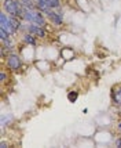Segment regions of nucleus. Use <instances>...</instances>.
Here are the masks:
<instances>
[{
  "label": "nucleus",
  "instance_id": "obj_9",
  "mask_svg": "<svg viewBox=\"0 0 121 148\" xmlns=\"http://www.w3.org/2000/svg\"><path fill=\"white\" fill-rule=\"evenodd\" d=\"M36 8L44 14L45 11H48L51 7L48 4V0H36Z\"/></svg>",
  "mask_w": 121,
  "mask_h": 148
},
{
  "label": "nucleus",
  "instance_id": "obj_11",
  "mask_svg": "<svg viewBox=\"0 0 121 148\" xmlns=\"http://www.w3.org/2000/svg\"><path fill=\"white\" fill-rule=\"evenodd\" d=\"M78 98V91H74L72 90L68 93V100H69L70 103H76V100Z\"/></svg>",
  "mask_w": 121,
  "mask_h": 148
},
{
  "label": "nucleus",
  "instance_id": "obj_3",
  "mask_svg": "<svg viewBox=\"0 0 121 148\" xmlns=\"http://www.w3.org/2000/svg\"><path fill=\"white\" fill-rule=\"evenodd\" d=\"M6 66L8 68V71L18 72L22 66V58L17 53H8L6 57Z\"/></svg>",
  "mask_w": 121,
  "mask_h": 148
},
{
  "label": "nucleus",
  "instance_id": "obj_2",
  "mask_svg": "<svg viewBox=\"0 0 121 148\" xmlns=\"http://www.w3.org/2000/svg\"><path fill=\"white\" fill-rule=\"evenodd\" d=\"M3 11H6L8 15H17L21 19L24 18V7L21 6L18 0H4Z\"/></svg>",
  "mask_w": 121,
  "mask_h": 148
},
{
  "label": "nucleus",
  "instance_id": "obj_10",
  "mask_svg": "<svg viewBox=\"0 0 121 148\" xmlns=\"http://www.w3.org/2000/svg\"><path fill=\"white\" fill-rule=\"evenodd\" d=\"M24 8H36V0H18Z\"/></svg>",
  "mask_w": 121,
  "mask_h": 148
},
{
  "label": "nucleus",
  "instance_id": "obj_15",
  "mask_svg": "<svg viewBox=\"0 0 121 148\" xmlns=\"http://www.w3.org/2000/svg\"><path fill=\"white\" fill-rule=\"evenodd\" d=\"M114 147H121V134L116 137V140H114Z\"/></svg>",
  "mask_w": 121,
  "mask_h": 148
},
{
  "label": "nucleus",
  "instance_id": "obj_12",
  "mask_svg": "<svg viewBox=\"0 0 121 148\" xmlns=\"http://www.w3.org/2000/svg\"><path fill=\"white\" fill-rule=\"evenodd\" d=\"M48 4H50V7H51V8L58 10V8L61 7V0H48Z\"/></svg>",
  "mask_w": 121,
  "mask_h": 148
},
{
  "label": "nucleus",
  "instance_id": "obj_7",
  "mask_svg": "<svg viewBox=\"0 0 121 148\" xmlns=\"http://www.w3.org/2000/svg\"><path fill=\"white\" fill-rule=\"evenodd\" d=\"M110 97H112V101L120 107L121 104V84H116L114 87L112 89V93H110Z\"/></svg>",
  "mask_w": 121,
  "mask_h": 148
},
{
  "label": "nucleus",
  "instance_id": "obj_13",
  "mask_svg": "<svg viewBox=\"0 0 121 148\" xmlns=\"http://www.w3.org/2000/svg\"><path fill=\"white\" fill-rule=\"evenodd\" d=\"M10 36H11L10 33H7L4 29H1V28H0V40H4V39L10 38Z\"/></svg>",
  "mask_w": 121,
  "mask_h": 148
},
{
  "label": "nucleus",
  "instance_id": "obj_5",
  "mask_svg": "<svg viewBox=\"0 0 121 148\" xmlns=\"http://www.w3.org/2000/svg\"><path fill=\"white\" fill-rule=\"evenodd\" d=\"M0 28L4 29L7 33H10L11 36H15V35L18 33L15 31V28L13 26V24H11L10 15H8L6 11H1V14H0Z\"/></svg>",
  "mask_w": 121,
  "mask_h": 148
},
{
  "label": "nucleus",
  "instance_id": "obj_17",
  "mask_svg": "<svg viewBox=\"0 0 121 148\" xmlns=\"http://www.w3.org/2000/svg\"><path fill=\"white\" fill-rule=\"evenodd\" d=\"M0 147H1V148H6V147H7V143H6V141H1Z\"/></svg>",
  "mask_w": 121,
  "mask_h": 148
},
{
  "label": "nucleus",
  "instance_id": "obj_18",
  "mask_svg": "<svg viewBox=\"0 0 121 148\" xmlns=\"http://www.w3.org/2000/svg\"><path fill=\"white\" fill-rule=\"evenodd\" d=\"M120 115H121V104H120Z\"/></svg>",
  "mask_w": 121,
  "mask_h": 148
},
{
  "label": "nucleus",
  "instance_id": "obj_6",
  "mask_svg": "<svg viewBox=\"0 0 121 148\" xmlns=\"http://www.w3.org/2000/svg\"><path fill=\"white\" fill-rule=\"evenodd\" d=\"M44 15L47 17V19L51 22L52 25L55 26H61L64 24V17H62V14L57 11V10H54V8H50L48 11H45Z\"/></svg>",
  "mask_w": 121,
  "mask_h": 148
},
{
  "label": "nucleus",
  "instance_id": "obj_16",
  "mask_svg": "<svg viewBox=\"0 0 121 148\" xmlns=\"http://www.w3.org/2000/svg\"><path fill=\"white\" fill-rule=\"evenodd\" d=\"M117 129H118V132H120V134H121V119L117 122Z\"/></svg>",
  "mask_w": 121,
  "mask_h": 148
},
{
  "label": "nucleus",
  "instance_id": "obj_1",
  "mask_svg": "<svg viewBox=\"0 0 121 148\" xmlns=\"http://www.w3.org/2000/svg\"><path fill=\"white\" fill-rule=\"evenodd\" d=\"M22 21L30 22L39 26L47 25V17L37 8H24V18Z\"/></svg>",
  "mask_w": 121,
  "mask_h": 148
},
{
  "label": "nucleus",
  "instance_id": "obj_14",
  "mask_svg": "<svg viewBox=\"0 0 121 148\" xmlns=\"http://www.w3.org/2000/svg\"><path fill=\"white\" fill-rule=\"evenodd\" d=\"M6 80H7V73L4 71H1L0 72V82L1 83H6Z\"/></svg>",
  "mask_w": 121,
  "mask_h": 148
},
{
  "label": "nucleus",
  "instance_id": "obj_8",
  "mask_svg": "<svg viewBox=\"0 0 121 148\" xmlns=\"http://www.w3.org/2000/svg\"><path fill=\"white\" fill-rule=\"evenodd\" d=\"M22 40H24V43H26V45H29V46H33V47L37 45V39H36V36L32 35V33H29V32L22 33Z\"/></svg>",
  "mask_w": 121,
  "mask_h": 148
},
{
  "label": "nucleus",
  "instance_id": "obj_4",
  "mask_svg": "<svg viewBox=\"0 0 121 148\" xmlns=\"http://www.w3.org/2000/svg\"><path fill=\"white\" fill-rule=\"evenodd\" d=\"M24 32L32 33V35H34L36 38H40V39H44L45 36H47V32H45L44 26L34 25V24L26 22V21H24V26H22V33Z\"/></svg>",
  "mask_w": 121,
  "mask_h": 148
}]
</instances>
